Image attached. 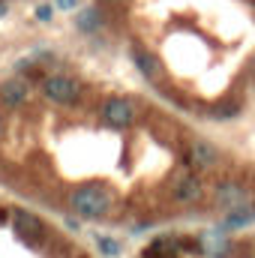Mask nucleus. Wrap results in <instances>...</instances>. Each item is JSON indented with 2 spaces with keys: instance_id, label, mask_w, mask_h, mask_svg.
<instances>
[{
  "instance_id": "f257e3e1",
  "label": "nucleus",
  "mask_w": 255,
  "mask_h": 258,
  "mask_svg": "<svg viewBox=\"0 0 255 258\" xmlns=\"http://www.w3.org/2000/svg\"><path fill=\"white\" fill-rule=\"evenodd\" d=\"M69 204L81 219H102L111 207V192L105 186L90 183V186H81L69 195Z\"/></svg>"
},
{
  "instance_id": "f03ea898",
  "label": "nucleus",
  "mask_w": 255,
  "mask_h": 258,
  "mask_svg": "<svg viewBox=\"0 0 255 258\" xmlns=\"http://www.w3.org/2000/svg\"><path fill=\"white\" fill-rule=\"evenodd\" d=\"M183 162L189 165V171H210L219 165V150L207 141V138H192L183 150Z\"/></svg>"
},
{
  "instance_id": "7ed1b4c3",
  "label": "nucleus",
  "mask_w": 255,
  "mask_h": 258,
  "mask_svg": "<svg viewBox=\"0 0 255 258\" xmlns=\"http://www.w3.org/2000/svg\"><path fill=\"white\" fill-rule=\"evenodd\" d=\"M213 204L222 207V210H237V207L255 204V198H252V189L249 186H243L237 180H222L213 189Z\"/></svg>"
},
{
  "instance_id": "20e7f679",
  "label": "nucleus",
  "mask_w": 255,
  "mask_h": 258,
  "mask_svg": "<svg viewBox=\"0 0 255 258\" xmlns=\"http://www.w3.org/2000/svg\"><path fill=\"white\" fill-rule=\"evenodd\" d=\"M42 93L57 105H72L81 96V84L75 78H69V75H48L45 84H42Z\"/></svg>"
},
{
  "instance_id": "39448f33",
  "label": "nucleus",
  "mask_w": 255,
  "mask_h": 258,
  "mask_svg": "<svg viewBox=\"0 0 255 258\" xmlns=\"http://www.w3.org/2000/svg\"><path fill=\"white\" fill-rule=\"evenodd\" d=\"M102 120H105L108 126H114V129L132 126V123H135V105H132L129 99L114 96V99H108V102L102 105Z\"/></svg>"
},
{
  "instance_id": "423d86ee",
  "label": "nucleus",
  "mask_w": 255,
  "mask_h": 258,
  "mask_svg": "<svg viewBox=\"0 0 255 258\" xmlns=\"http://www.w3.org/2000/svg\"><path fill=\"white\" fill-rule=\"evenodd\" d=\"M171 198L177 201V204H195V201H201L204 198V183H201V177L189 171V174H180L177 180H174V186H171Z\"/></svg>"
},
{
  "instance_id": "0eeeda50",
  "label": "nucleus",
  "mask_w": 255,
  "mask_h": 258,
  "mask_svg": "<svg viewBox=\"0 0 255 258\" xmlns=\"http://www.w3.org/2000/svg\"><path fill=\"white\" fill-rule=\"evenodd\" d=\"M198 249L210 258H225L231 252V240L225 237L222 228H213V231H204V234L198 237Z\"/></svg>"
},
{
  "instance_id": "6e6552de",
  "label": "nucleus",
  "mask_w": 255,
  "mask_h": 258,
  "mask_svg": "<svg viewBox=\"0 0 255 258\" xmlns=\"http://www.w3.org/2000/svg\"><path fill=\"white\" fill-rule=\"evenodd\" d=\"M255 222V204H246V207H237V210H228L219 222L222 231H240V228H249Z\"/></svg>"
},
{
  "instance_id": "1a4fd4ad",
  "label": "nucleus",
  "mask_w": 255,
  "mask_h": 258,
  "mask_svg": "<svg viewBox=\"0 0 255 258\" xmlns=\"http://www.w3.org/2000/svg\"><path fill=\"white\" fill-rule=\"evenodd\" d=\"M12 222H15V231H18L21 237H27V240H33V237L42 234V222H39L33 213H27V210H15V213H12Z\"/></svg>"
},
{
  "instance_id": "9d476101",
  "label": "nucleus",
  "mask_w": 255,
  "mask_h": 258,
  "mask_svg": "<svg viewBox=\"0 0 255 258\" xmlns=\"http://www.w3.org/2000/svg\"><path fill=\"white\" fill-rule=\"evenodd\" d=\"M0 99H3L6 105H21V102L27 99V84H24L21 78H9V81H3V87H0Z\"/></svg>"
},
{
  "instance_id": "9b49d317",
  "label": "nucleus",
  "mask_w": 255,
  "mask_h": 258,
  "mask_svg": "<svg viewBox=\"0 0 255 258\" xmlns=\"http://www.w3.org/2000/svg\"><path fill=\"white\" fill-rule=\"evenodd\" d=\"M132 57H135V63H138V69H141V75H144V78L156 81V78L162 75V66H159V60H156L153 54H147V51L135 48V51H132Z\"/></svg>"
},
{
  "instance_id": "f8f14e48",
  "label": "nucleus",
  "mask_w": 255,
  "mask_h": 258,
  "mask_svg": "<svg viewBox=\"0 0 255 258\" xmlns=\"http://www.w3.org/2000/svg\"><path fill=\"white\" fill-rule=\"evenodd\" d=\"M75 24H78V30H84V33H90V30H96V27L102 24V12H99L96 6H87V9H81V12H78V18H75Z\"/></svg>"
},
{
  "instance_id": "ddd939ff",
  "label": "nucleus",
  "mask_w": 255,
  "mask_h": 258,
  "mask_svg": "<svg viewBox=\"0 0 255 258\" xmlns=\"http://www.w3.org/2000/svg\"><path fill=\"white\" fill-rule=\"evenodd\" d=\"M237 111H240L237 102H225V105H216V108H213V117H216V120H231Z\"/></svg>"
},
{
  "instance_id": "4468645a",
  "label": "nucleus",
  "mask_w": 255,
  "mask_h": 258,
  "mask_svg": "<svg viewBox=\"0 0 255 258\" xmlns=\"http://www.w3.org/2000/svg\"><path fill=\"white\" fill-rule=\"evenodd\" d=\"M99 249H102V255H120V243L108 240V237H99Z\"/></svg>"
},
{
  "instance_id": "2eb2a0df",
  "label": "nucleus",
  "mask_w": 255,
  "mask_h": 258,
  "mask_svg": "<svg viewBox=\"0 0 255 258\" xmlns=\"http://www.w3.org/2000/svg\"><path fill=\"white\" fill-rule=\"evenodd\" d=\"M36 18L48 21V18H51V6H39V9H36Z\"/></svg>"
},
{
  "instance_id": "dca6fc26",
  "label": "nucleus",
  "mask_w": 255,
  "mask_h": 258,
  "mask_svg": "<svg viewBox=\"0 0 255 258\" xmlns=\"http://www.w3.org/2000/svg\"><path fill=\"white\" fill-rule=\"evenodd\" d=\"M57 9H75V0H54Z\"/></svg>"
},
{
  "instance_id": "f3484780",
  "label": "nucleus",
  "mask_w": 255,
  "mask_h": 258,
  "mask_svg": "<svg viewBox=\"0 0 255 258\" xmlns=\"http://www.w3.org/2000/svg\"><path fill=\"white\" fill-rule=\"evenodd\" d=\"M252 258H255V243H252Z\"/></svg>"
}]
</instances>
